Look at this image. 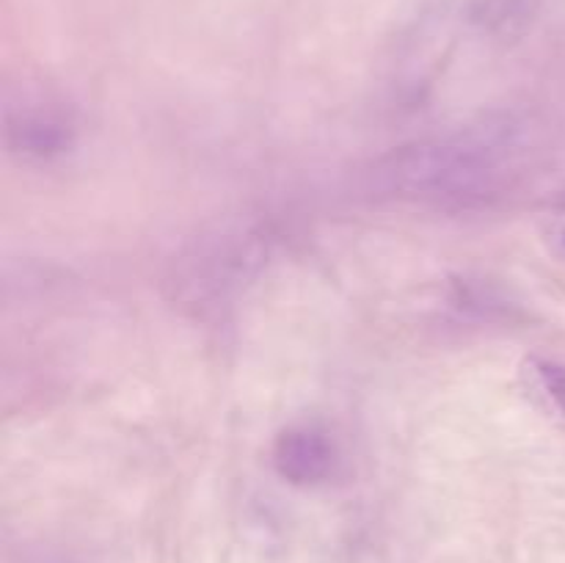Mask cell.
Instances as JSON below:
<instances>
[{"instance_id":"6da1fadb","label":"cell","mask_w":565,"mask_h":563,"mask_svg":"<svg viewBox=\"0 0 565 563\" xmlns=\"http://www.w3.org/2000/svg\"><path fill=\"white\" fill-rule=\"evenodd\" d=\"M530 147V121L491 114L456 132L401 144L370 169L375 191L403 202L463 210L500 196Z\"/></svg>"},{"instance_id":"7a4b0ae2","label":"cell","mask_w":565,"mask_h":563,"mask_svg":"<svg viewBox=\"0 0 565 563\" xmlns=\"http://www.w3.org/2000/svg\"><path fill=\"white\" fill-rule=\"evenodd\" d=\"M270 237L248 221H230L188 243L166 274L171 298L182 307L230 304L268 263Z\"/></svg>"},{"instance_id":"3957f363","label":"cell","mask_w":565,"mask_h":563,"mask_svg":"<svg viewBox=\"0 0 565 563\" xmlns=\"http://www.w3.org/2000/svg\"><path fill=\"white\" fill-rule=\"evenodd\" d=\"M6 147L25 163H55L77 144V119L70 105L42 94H22L6 105Z\"/></svg>"},{"instance_id":"277c9868","label":"cell","mask_w":565,"mask_h":563,"mask_svg":"<svg viewBox=\"0 0 565 563\" xmlns=\"http://www.w3.org/2000/svg\"><path fill=\"white\" fill-rule=\"evenodd\" d=\"M340 450L329 431L301 423L281 431L274 442V467L287 484L318 486L334 475Z\"/></svg>"},{"instance_id":"5b68a950","label":"cell","mask_w":565,"mask_h":563,"mask_svg":"<svg viewBox=\"0 0 565 563\" xmlns=\"http://www.w3.org/2000/svg\"><path fill=\"white\" fill-rule=\"evenodd\" d=\"M541 0H469V22L494 39H516L533 25Z\"/></svg>"},{"instance_id":"8992f818","label":"cell","mask_w":565,"mask_h":563,"mask_svg":"<svg viewBox=\"0 0 565 563\" xmlns=\"http://www.w3.org/2000/svg\"><path fill=\"white\" fill-rule=\"evenodd\" d=\"M452 301L456 307H461L463 312H472L478 318L489 320H513L516 318V304L508 301L497 287H489L486 282H458L456 293H452Z\"/></svg>"},{"instance_id":"52a82bcc","label":"cell","mask_w":565,"mask_h":563,"mask_svg":"<svg viewBox=\"0 0 565 563\" xmlns=\"http://www.w3.org/2000/svg\"><path fill=\"white\" fill-rule=\"evenodd\" d=\"M530 381L539 390V395L544 397L546 406L565 419V362L561 359H546L535 357L527 364Z\"/></svg>"},{"instance_id":"ba28073f","label":"cell","mask_w":565,"mask_h":563,"mask_svg":"<svg viewBox=\"0 0 565 563\" xmlns=\"http://www.w3.org/2000/svg\"><path fill=\"white\" fill-rule=\"evenodd\" d=\"M544 241L552 254L565 259V199L550 210L544 221Z\"/></svg>"}]
</instances>
